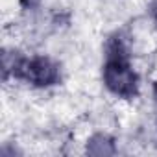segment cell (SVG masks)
Instances as JSON below:
<instances>
[{"label": "cell", "instance_id": "cell-1", "mask_svg": "<svg viewBox=\"0 0 157 157\" xmlns=\"http://www.w3.org/2000/svg\"><path fill=\"white\" fill-rule=\"evenodd\" d=\"M102 78L104 85L118 98L131 100L139 94V74L129 63L126 44L117 37L107 43Z\"/></svg>", "mask_w": 157, "mask_h": 157}, {"label": "cell", "instance_id": "cell-5", "mask_svg": "<svg viewBox=\"0 0 157 157\" xmlns=\"http://www.w3.org/2000/svg\"><path fill=\"white\" fill-rule=\"evenodd\" d=\"M153 96H155V100H157V83L153 85Z\"/></svg>", "mask_w": 157, "mask_h": 157}, {"label": "cell", "instance_id": "cell-2", "mask_svg": "<svg viewBox=\"0 0 157 157\" xmlns=\"http://www.w3.org/2000/svg\"><path fill=\"white\" fill-rule=\"evenodd\" d=\"M10 70L17 80H22L35 87H52L61 82V68L48 56H13L11 63L4 57V78H8Z\"/></svg>", "mask_w": 157, "mask_h": 157}, {"label": "cell", "instance_id": "cell-3", "mask_svg": "<svg viewBox=\"0 0 157 157\" xmlns=\"http://www.w3.org/2000/svg\"><path fill=\"white\" fill-rule=\"evenodd\" d=\"M150 17L157 24V0H151V4H150Z\"/></svg>", "mask_w": 157, "mask_h": 157}, {"label": "cell", "instance_id": "cell-4", "mask_svg": "<svg viewBox=\"0 0 157 157\" xmlns=\"http://www.w3.org/2000/svg\"><path fill=\"white\" fill-rule=\"evenodd\" d=\"M19 2H21L24 8H28V10H30V8H33V6L39 2V0H19Z\"/></svg>", "mask_w": 157, "mask_h": 157}]
</instances>
